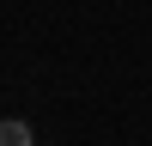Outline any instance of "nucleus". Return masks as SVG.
Listing matches in <instances>:
<instances>
[{"instance_id":"obj_1","label":"nucleus","mask_w":152,"mask_h":146,"mask_svg":"<svg viewBox=\"0 0 152 146\" xmlns=\"http://www.w3.org/2000/svg\"><path fill=\"white\" fill-rule=\"evenodd\" d=\"M0 146H31V128L24 122H0Z\"/></svg>"}]
</instances>
